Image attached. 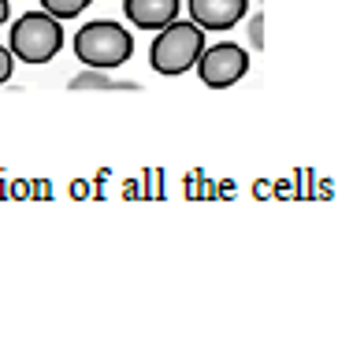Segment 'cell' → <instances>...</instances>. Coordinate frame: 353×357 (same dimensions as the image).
<instances>
[{"label":"cell","instance_id":"ba28073f","mask_svg":"<svg viewBox=\"0 0 353 357\" xmlns=\"http://www.w3.org/2000/svg\"><path fill=\"white\" fill-rule=\"evenodd\" d=\"M90 4H93V0H41V11H49V15H56V19L63 22V19L82 15Z\"/></svg>","mask_w":353,"mask_h":357},{"label":"cell","instance_id":"52a82bcc","mask_svg":"<svg viewBox=\"0 0 353 357\" xmlns=\"http://www.w3.org/2000/svg\"><path fill=\"white\" fill-rule=\"evenodd\" d=\"M68 86L71 89H141L138 82H116V78H108V71H101V67H86Z\"/></svg>","mask_w":353,"mask_h":357},{"label":"cell","instance_id":"9c48e42d","mask_svg":"<svg viewBox=\"0 0 353 357\" xmlns=\"http://www.w3.org/2000/svg\"><path fill=\"white\" fill-rule=\"evenodd\" d=\"M12 71H15V56H12V49H4V45H0V86L12 78Z\"/></svg>","mask_w":353,"mask_h":357},{"label":"cell","instance_id":"30bf717a","mask_svg":"<svg viewBox=\"0 0 353 357\" xmlns=\"http://www.w3.org/2000/svg\"><path fill=\"white\" fill-rule=\"evenodd\" d=\"M249 41H253V49H260V45H264V19L260 15L249 19Z\"/></svg>","mask_w":353,"mask_h":357},{"label":"cell","instance_id":"6da1fadb","mask_svg":"<svg viewBox=\"0 0 353 357\" xmlns=\"http://www.w3.org/2000/svg\"><path fill=\"white\" fill-rule=\"evenodd\" d=\"M71 49L86 67L112 71V67H123L130 60V52H134V33L123 30V22L93 19V22H86V26H79Z\"/></svg>","mask_w":353,"mask_h":357},{"label":"cell","instance_id":"8992f818","mask_svg":"<svg viewBox=\"0 0 353 357\" xmlns=\"http://www.w3.org/2000/svg\"><path fill=\"white\" fill-rule=\"evenodd\" d=\"M182 0H123V15L138 30H160L171 19H179Z\"/></svg>","mask_w":353,"mask_h":357},{"label":"cell","instance_id":"5b68a950","mask_svg":"<svg viewBox=\"0 0 353 357\" xmlns=\"http://www.w3.org/2000/svg\"><path fill=\"white\" fill-rule=\"evenodd\" d=\"M186 8L201 30H230L246 19L249 0H186Z\"/></svg>","mask_w":353,"mask_h":357},{"label":"cell","instance_id":"7a4b0ae2","mask_svg":"<svg viewBox=\"0 0 353 357\" xmlns=\"http://www.w3.org/2000/svg\"><path fill=\"white\" fill-rule=\"evenodd\" d=\"M205 49V30L197 22H182V19H171L168 26L157 30V38L149 45V67L157 75H186L190 67L197 63V56Z\"/></svg>","mask_w":353,"mask_h":357},{"label":"cell","instance_id":"277c9868","mask_svg":"<svg viewBox=\"0 0 353 357\" xmlns=\"http://www.w3.org/2000/svg\"><path fill=\"white\" fill-rule=\"evenodd\" d=\"M197 75H201V82L205 86H212V89H227V86H235L246 78L249 71V52L242 49V45L235 41H219L212 45V49H201V56H197Z\"/></svg>","mask_w":353,"mask_h":357},{"label":"cell","instance_id":"3957f363","mask_svg":"<svg viewBox=\"0 0 353 357\" xmlns=\"http://www.w3.org/2000/svg\"><path fill=\"white\" fill-rule=\"evenodd\" d=\"M8 49L15 60L30 67L56 60V52L63 49V22L49 11H26L23 19H15L12 33H8Z\"/></svg>","mask_w":353,"mask_h":357},{"label":"cell","instance_id":"8fae6325","mask_svg":"<svg viewBox=\"0 0 353 357\" xmlns=\"http://www.w3.org/2000/svg\"><path fill=\"white\" fill-rule=\"evenodd\" d=\"M8 15H12V4H8V0H0V26L8 22Z\"/></svg>","mask_w":353,"mask_h":357}]
</instances>
